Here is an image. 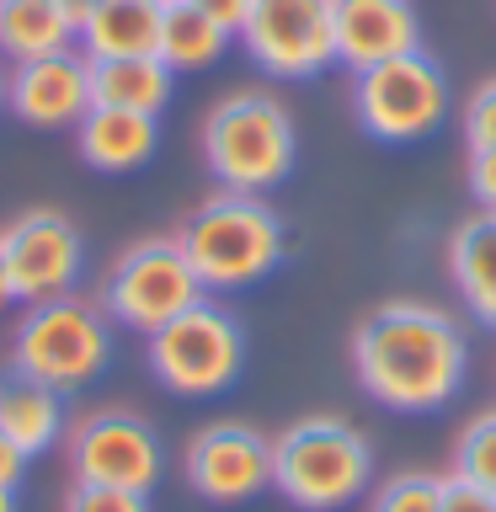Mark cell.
Masks as SVG:
<instances>
[{
  "label": "cell",
  "mask_w": 496,
  "mask_h": 512,
  "mask_svg": "<svg viewBox=\"0 0 496 512\" xmlns=\"http://www.w3.org/2000/svg\"><path fill=\"white\" fill-rule=\"evenodd\" d=\"M155 6H171V0H155Z\"/></svg>",
  "instance_id": "obj_34"
},
{
  "label": "cell",
  "mask_w": 496,
  "mask_h": 512,
  "mask_svg": "<svg viewBox=\"0 0 496 512\" xmlns=\"http://www.w3.org/2000/svg\"><path fill=\"white\" fill-rule=\"evenodd\" d=\"M416 48H422V22L411 0H336V59L352 75Z\"/></svg>",
  "instance_id": "obj_14"
},
{
  "label": "cell",
  "mask_w": 496,
  "mask_h": 512,
  "mask_svg": "<svg viewBox=\"0 0 496 512\" xmlns=\"http://www.w3.org/2000/svg\"><path fill=\"white\" fill-rule=\"evenodd\" d=\"M0 107H6V75H0Z\"/></svg>",
  "instance_id": "obj_33"
},
{
  "label": "cell",
  "mask_w": 496,
  "mask_h": 512,
  "mask_svg": "<svg viewBox=\"0 0 496 512\" xmlns=\"http://www.w3.org/2000/svg\"><path fill=\"white\" fill-rule=\"evenodd\" d=\"M454 475L475 480V486L496 491V406L480 411L459 438V454H454Z\"/></svg>",
  "instance_id": "obj_22"
},
{
  "label": "cell",
  "mask_w": 496,
  "mask_h": 512,
  "mask_svg": "<svg viewBox=\"0 0 496 512\" xmlns=\"http://www.w3.org/2000/svg\"><path fill=\"white\" fill-rule=\"evenodd\" d=\"M448 272H454L459 294L470 299V310L496 326V214H470L448 235Z\"/></svg>",
  "instance_id": "obj_18"
},
{
  "label": "cell",
  "mask_w": 496,
  "mask_h": 512,
  "mask_svg": "<svg viewBox=\"0 0 496 512\" xmlns=\"http://www.w3.org/2000/svg\"><path fill=\"white\" fill-rule=\"evenodd\" d=\"M64 512H150V496H144V491H123V486H80V480H75Z\"/></svg>",
  "instance_id": "obj_24"
},
{
  "label": "cell",
  "mask_w": 496,
  "mask_h": 512,
  "mask_svg": "<svg viewBox=\"0 0 496 512\" xmlns=\"http://www.w3.org/2000/svg\"><path fill=\"white\" fill-rule=\"evenodd\" d=\"M150 368L176 395H219L246 368V331L230 310L198 299L150 336Z\"/></svg>",
  "instance_id": "obj_7"
},
{
  "label": "cell",
  "mask_w": 496,
  "mask_h": 512,
  "mask_svg": "<svg viewBox=\"0 0 496 512\" xmlns=\"http://www.w3.org/2000/svg\"><path fill=\"white\" fill-rule=\"evenodd\" d=\"M464 139H470V150H496V80H486L464 102Z\"/></svg>",
  "instance_id": "obj_25"
},
{
  "label": "cell",
  "mask_w": 496,
  "mask_h": 512,
  "mask_svg": "<svg viewBox=\"0 0 496 512\" xmlns=\"http://www.w3.org/2000/svg\"><path fill=\"white\" fill-rule=\"evenodd\" d=\"M198 299H208V288L198 283V272L176 246V235H150L134 240L107 272L102 288V310L107 320H123L128 331L155 336L166 320L192 310Z\"/></svg>",
  "instance_id": "obj_6"
},
{
  "label": "cell",
  "mask_w": 496,
  "mask_h": 512,
  "mask_svg": "<svg viewBox=\"0 0 496 512\" xmlns=\"http://www.w3.org/2000/svg\"><path fill=\"white\" fill-rule=\"evenodd\" d=\"M352 107L374 139H422L448 118V80L422 48L400 59H384L352 80Z\"/></svg>",
  "instance_id": "obj_8"
},
{
  "label": "cell",
  "mask_w": 496,
  "mask_h": 512,
  "mask_svg": "<svg viewBox=\"0 0 496 512\" xmlns=\"http://www.w3.org/2000/svg\"><path fill=\"white\" fill-rule=\"evenodd\" d=\"M0 512H16V491H0Z\"/></svg>",
  "instance_id": "obj_32"
},
{
  "label": "cell",
  "mask_w": 496,
  "mask_h": 512,
  "mask_svg": "<svg viewBox=\"0 0 496 512\" xmlns=\"http://www.w3.org/2000/svg\"><path fill=\"white\" fill-rule=\"evenodd\" d=\"M182 470L203 502H219V507L251 502L256 491L272 486V438H262L246 422H214L192 432Z\"/></svg>",
  "instance_id": "obj_12"
},
{
  "label": "cell",
  "mask_w": 496,
  "mask_h": 512,
  "mask_svg": "<svg viewBox=\"0 0 496 512\" xmlns=\"http://www.w3.org/2000/svg\"><path fill=\"white\" fill-rule=\"evenodd\" d=\"M358 384L390 411H438L459 395L470 352L454 315L422 299H395L352 331Z\"/></svg>",
  "instance_id": "obj_1"
},
{
  "label": "cell",
  "mask_w": 496,
  "mask_h": 512,
  "mask_svg": "<svg viewBox=\"0 0 496 512\" xmlns=\"http://www.w3.org/2000/svg\"><path fill=\"white\" fill-rule=\"evenodd\" d=\"M176 246L203 288H251L283 256V219L256 192H219L176 230Z\"/></svg>",
  "instance_id": "obj_2"
},
{
  "label": "cell",
  "mask_w": 496,
  "mask_h": 512,
  "mask_svg": "<svg viewBox=\"0 0 496 512\" xmlns=\"http://www.w3.org/2000/svg\"><path fill=\"white\" fill-rule=\"evenodd\" d=\"M80 134V160L91 171H139L160 150V118L150 112H123V107H91L75 123Z\"/></svg>",
  "instance_id": "obj_15"
},
{
  "label": "cell",
  "mask_w": 496,
  "mask_h": 512,
  "mask_svg": "<svg viewBox=\"0 0 496 512\" xmlns=\"http://www.w3.org/2000/svg\"><path fill=\"white\" fill-rule=\"evenodd\" d=\"M75 38L80 27L54 0H0V54L11 64L64 54V48H75Z\"/></svg>",
  "instance_id": "obj_20"
},
{
  "label": "cell",
  "mask_w": 496,
  "mask_h": 512,
  "mask_svg": "<svg viewBox=\"0 0 496 512\" xmlns=\"http://www.w3.org/2000/svg\"><path fill=\"white\" fill-rule=\"evenodd\" d=\"M374 512H443V475L427 470L390 475L374 496Z\"/></svg>",
  "instance_id": "obj_23"
},
{
  "label": "cell",
  "mask_w": 496,
  "mask_h": 512,
  "mask_svg": "<svg viewBox=\"0 0 496 512\" xmlns=\"http://www.w3.org/2000/svg\"><path fill=\"white\" fill-rule=\"evenodd\" d=\"M294 118L272 91H230L203 118V155L224 192H267L294 171Z\"/></svg>",
  "instance_id": "obj_4"
},
{
  "label": "cell",
  "mask_w": 496,
  "mask_h": 512,
  "mask_svg": "<svg viewBox=\"0 0 496 512\" xmlns=\"http://www.w3.org/2000/svg\"><path fill=\"white\" fill-rule=\"evenodd\" d=\"M443 512H496V491L464 475H443Z\"/></svg>",
  "instance_id": "obj_26"
},
{
  "label": "cell",
  "mask_w": 496,
  "mask_h": 512,
  "mask_svg": "<svg viewBox=\"0 0 496 512\" xmlns=\"http://www.w3.org/2000/svg\"><path fill=\"white\" fill-rule=\"evenodd\" d=\"M374 448L342 416H304L272 438V486L299 512H336L363 496Z\"/></svg>",
  "instance_id": "obj_3"
},
{
  "label": "cell",
  "mask_w": 496,
  "mask_h": 512,
  "mask_svg": "<svg viewBox=\"0 0 496 512\" xmlns=\"http://www.w3.org/2000/svg\"><path fill=\"white\" fill-rule=\"evenodd\" d=\"M187 6H198L203 16H214V22L230 32V38L246 27V16H251V0H187Z\"/></svg>",
  "instance_id": "obj_28"
},
{
  "label": "cell",
  "mask_w": 496,
  "mask_h": 512,
  "mask_svg": "<svg viewBox=\"0 0 496 512\" xmlns=\"http://www.w3.org/2000/svg\"><path fill=\"white\" fill-rule=\"evenodd\" d=\"M112 363V326L107 310L80 294L27 304V315L11 331V374H22L48 390H80Z\"/></svg>",
  "instance_id": "obj_5"
},
{
  "label": "cell",
  "mask_w": 496,
  "mask_h": 512,
  "mask_svg": "<svg viewBox=\"0 0 496 512\" xmlns=\"http://www.w3.org/2000/svg\"><path fill=\"white\" fill-rule=\"evenodd\" d=\"M22 475H27V454L6 438V432H0V491H16V486H22Z\"/></svg>",
  "instance_id": "obj_29"
},
{
  "label": "cell",
  "mask_w": 496,
  "mask_h": 512,
  "mask_svg": "<svg viewBox=\"0 0 496 512\" xmlns=\"http://www.w3.org/2000/svg\"><path fill=\"white\" fill-rule=\"evenodd\" d=\"M70 470L80 486L144 491L160 480V438L134 411H91L70 427Z\"/></svg>",
  "instance_id": "obj_10"
},
{
  "label": "cell",
  "mask_w": 496,
  "mask_h": 512,
  "mask_svg": "<svg viewBox=\"0 0 496 512\" xmlns=\"http://www.w3.org/2000/svg\"><path fill=\"white\" fill-rule=\"evenodd\" d=\"M6 107L27 128H75L91 112V59L80 48L11 64Z\"/></svg>",
  "instance_id": "obj_13"
},
{
  "label": "cell",
  "mask_w": 496,
  "mask_h": 512,
  "mask_svg": "<svg viewBox=\"0 0 496 512\" xmlns=\"http://www.w3.org/2000/svg\"><path fill=\"white\" fill-rule=\"evenodd\" d=\"M0 432L22 448V454H43V448L59 443L64 432V395L48 390V384H32L22 374L0 379Z\"/></svg>",
  "instance_id": "obj_19"
},
{
  "label": "cell",
  "mask_w": 496,
  "mask_h": 512,
  "mask_svg": "<svg viewBox=\"0 0 496 512\" xmlns=\"http://www.w3.org/2000/svg\"><path fill=\"white\" fill-rule=\"evenodd\" d=\"M0 246H6L16 299L48 304V299L75 294L86 246H80V230L64 214H54V208H32V214L11 219L6 230H0Z\"/></svg>",
  "instance_id": "obj_11"
},
{
  "label": "cell",
  "mask_w": 496,
  "mask_h": 512,
  "mask_svg": "<svg viewBox=\"0 0 496 512\" xmlns=\"http://www.w3.org/2000/svg\"><path fill=\"white\" fill-rule=\"evenodd\" d=\"M80 54L86 59H144L160 54V6L155 0H102L80 22Z\"/></svg>",
  "instance_id": "obj_16"
},
{
  "label": "cell",
  "mask_w": 496,
  "mask_h": 512,
  "mask_svg": "<svg viewBox=\"0 0 496 512\" xmlns=\"http://www.w3.org/2000/svg\"><path fill=\"white\" fill-rule=\"evenodd\" d=\"M224 48H230V32H224L214 16H203L187 0H171L160 6V59L176 70H208Z\"/></svg>",
  "instance_id": "obj_21"
},
{
  "label": "cell",
  "mask_w": 496,
  "mask_h": 512,
  "mask_svg": "<svg viewBox=\"0 0 496 512\" xmlns=\"http://www.w3.org/2000/svg\"><path fill=\"white\" fill-rule=\"evenodd\" d=\"M235 38L267 75L310 80L336 64V0H251Z\"/></svg>",
  "instance_id": "obj_9"
},
{
  "label": "cell",
  "mask_w": 496,
  "mask_h": 512,
  "mask_svg": "<svg viewBox=\"0 0 496 512\" xmlns=\"http://www.w3.org/2000/svg\"><path fill=\"white\" fill-rule=\"evenodd\" d=\"M470 192L486 214H496V150H470Z\"/></svg>",
  "instance_id": "obj_27"
},
{
  "label": "cell",
  "mask_w": 496,
  "mask_h": 512,
  "mask_svg": "<svg viewBox=\"0 0 496 512\" xmlns=\"http://www.w3.org/2000/svg\"><path fill=\"white\" fill-rule=\"evenodd\" d=\"M54 6L64 11V16H70V22L80 27V22H86V16L96 11V6H102V0H54Z\"/></svg>",
  "instance_id": "obj_30"
},
{
  "label": "cell",
  "mask_w": 496,
  "mask_h": 512,
  "mask_svg": "<svg viewBox=\"0 0 496 512\" xmlns=\"http://www.w3.org/2000/svg\"><path fill=\"white\" fill-rule=\"evenodd\" d=\"M171 102V64L160 54L144 59H91V107H123L160 118Z\"/></svg>",
  "instance_id": "obj_17"
},
{
  "label": "cell",
  "mask_w": 496,
  "mask_h": 512,
  "mask_svg": "<svg viewBox=\"0 0 496 512\" xmlns=\"http://www.w3.org/2000/svg\"><path fill=\"white\" fill-rule=\"evenodd\" d=\"M16 299V288H11V267H6V246H0V310Z\"/></svg>",
  "instance_id": "obj_31"
}]
</instances>
